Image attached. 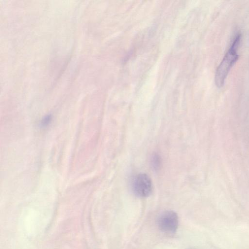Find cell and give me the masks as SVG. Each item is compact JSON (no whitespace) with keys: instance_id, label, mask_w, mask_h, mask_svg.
I'll use <instances>...</instances> for the list:
<instances>
[{"instance_id":"cell-1","label":"cell","mask_w":249,"mask_h":249,"mask_svg":"<svg viewBox=\"0 0 249 249\" xmlns=\"http://www.w3.org/2000/svg\"><path fill=\"white\" fill-rule=\"evenodd\" d=\"M241 40V35L238 34L234 38L230 49L217 68L215 73L214 81L218 88L222 87L232 67L239 58L237 49Z\"/></svg>"},{"instance_id":"cell-2","label":"cell","mask_w":249,"mask_h":249,"mask_svg":"<svg viewBox=\"0 0 249 249\" xmlns=\"http://www.w3.org/2000/svg\"><path fill=\"white\" fill-rule=\"evenodd\" d=\"M132 188L135 195L146 197L152 192V183L150 177L145 174H140L134 178Z\"/></svg>"},{"instance_id":"cell-3","label":"cell","mask_w":249,"mask_h":249,"mask_svg":"<svg viewBox=\"0 0 249 249\" xmlns=\"http://www.w3.org/2000/svg\"><path fill=\"white\" fill-rule=\"evenodd\" d=\"M158 225L160 230L167 233L176 232L178 225V217L173 211H166L159 217Z\"/></svg>"},{"instance_id":"cell-4","label":"cell","mask_w":249,"mask_h":249,"mask_svg":"<svg viewBox=\"0 0 249 249\" xmlns=\"http://www.w3.org/2000/svg\"><path fill=\"white\" fill-rule=\"evenodd\" d=\"M151 165L155 170L158 169L161 164L160 157L157 154H154L151 157Z\"/></svg>"}]
</instances>
